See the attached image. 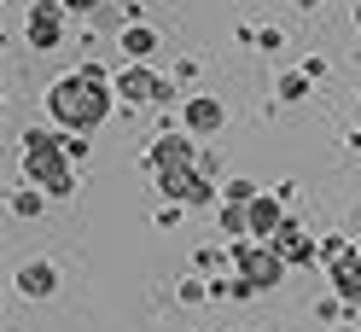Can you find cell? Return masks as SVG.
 I'll return each instance as SVG.
<instances>
[{"mask_svg":"<svg viewBox=\"0 0 361 332\" xmlns=\"http://www.w3.org/2000/svg\"><path fill=\"white\" fill-rule=\"evenodd\" d=\"M30 41H35L41 53H47V47H59V41H64V18H59V6H47V0H41V6L30 12Z\"/></svg>","mask_w":361,"mask_h":332,"instance_id":"obj_4","label":"cell"},{"mask_svg":"<svg viewBox=\"0 0 361 332\" xmlns=\"http://www.w3.org/2000/svg\"><path fill=\"white\" fill-rule=\"evenodd\" d=\"M117 94H123V99H134V105H152V99H164V82H157L152 70H140V64H134V70H123V76H117Z\"/></svg>","mask_w":361,"mask_h":332,"instance_id":"obj_5","label":"cell"},{"mask_svg":"<svg viewBox=\"0 0 361 332\" xmlns=\"http://www.w3.org/2000/svg\"><path fill=\"white\" fill-rule=\"evenodd\" d=\"M47 111H53L64 128H99V123H105V111H111L105 70H99V64H82L76 76H64L53 94H47Z\"/></svg>","mask_w":361,"mask_h":332,"instance_id":"obj_1","label":"cell"},{"mask_svg":"<svg viewBox=\"0 0 361 332\" xmlns=\"http://www.w3.org/2000/svg\"><path fill=\"white\" fill-rule=\"evenodd\" d=\"M233 269L245 274V285H274V280L286 274V262H280L274 251H257V245H239V251H233Z\"/></svg>","mask_w":361,"mask_h":332,"instance_id":"obj_3","label":"cell"},{"mask_svg":"<svg viewBox=\"0 0 361 332\" xmlns=\"http://www.w3.org/2000/svg\"><path fill=\"white\" fill-rule=\"evenodd\" d=\"M280 94H286V99H303V94H309V82H303V76H286V82H280Z\"/></svg>","mask_w":361,"mask_h":332,"instance_id":"obj_15","label":"cell"},{"mask_svg":"<svg viewBox=\"0 0 361 332\" xmlns=\"http://www.w3.org/2000/svg\"><path fill=\"white\" fill-rule=\"evenodd\" d=\"M355 18H361V6H355Z\"/></svg>","mask_w":361,"mask_h":332,"instance_id":"obj_17","label":"cell"},{"mask_svg":"<svg viewBox=\"0 0 361 332\" xmlns=\"http://www.w3.org/2000/svg\"><path fill=\"white\" fill-rule=\"evenodd\" d=\"M99 0H64V12H94Z\"/></svg>","mask_w":361,"mask_h":332,"instance_id":"obj_16","label":"cell"},{"mask_svg":"<svg viewBox=\"0 0 361 332\" xmlns=\"http://www.w3.org/2000/svg\"><path fill=\"white\" fill-rule=\"evenodd\" d=\"M53 285H59V280H53V269H47V262H35V269H24V292H30V297L53 292Z\"/></svg>","mask_w":361,"mask_h":332,"instance_id":"obj_13","label":"cell"},{"mask_svg":"<svg viewBox=\"0 0 361 332\" xmlns=\"http://www.w3.org/2000/svg\"><path fill=\"white\" fill-rule=\"evenodd\" d=\"M187 128L216 135V128H221V105H216V99H192V105H187Z\"/></svg>","mask_w":361,"mask_h":332,"instance_id":"obj_11","label":"cell"},{"mask_svg":"<svg viewBox=\"0 0 361 332\" xmlns=\"http://www.w3.org/2000/svg\"><path fill=\"white\" fill-rule=\"evenodd\" d=\"M245 221H251V233H280L286 221H280V204L274 198H257L251 210H245Z\"/></svg>","mask_w":361,"mask_h":332,"instance_id":"obj_10","label":"cell"},{"mask_svg":"<svg viewBox=\"0 0 361 332\" xmlns=\"http://www.w3.org/2000/svg\"><path fill=\"white\" fill-rule=\"evenodd\" d=\"M164 192L180 198V204H204V198H210V187L198 181L192 169H169V175H164Z\"/></svg>","mask_w":361,"mask_h":332,"instance_id":"obj_8","label":"cell"},{"mask_svg":"<svg viewBox=\"0 0 361 332\" xmlns=\"http://www.w3.org/2000/svg\"><path fill=\"white\" fill-rule=\"evenodd\" d=\"M228 204H257V187L251 181H228Z\"/></svg>","mask_w":361,"mask_h":332,"instance_id":"obj_14","label":"cell"},{"mask_svg":"<svg viewBox=\"0 0 361 332\" xmlns=\"http://www.w3.org/2000/svg\"><path fill=\"white\" fill-rule=\"evenodd\" d=\"M152 47H157V35H152L146 24H134V30H123V53H128V59H146Z\"/></svg>","mask_w":361,"mask_h":332,"instance_id":"obj_12","label":"cell"},{"mask_svg":"<svg viewBox=\"0 0 361 332\" xmlns=\"http://www.w3.org/2000/svg\"><path fill=\"white\" fill-rule=\"evenodd\" d=\"M152 169H192V140L187 135H164V140H157L152 146Z\"/></svg>","mask_w":361,"mask_h":332,"instance_id":"obj_6","label":"cell"},{"mask_svg":"<svg viewBox=\"0 0 361 332\" xmlns=\"http://www.w3.org/2000/svg\"><path fill=\"white\" fill-rule=\"evenodd\" d=\"M332 285H338V297L344 303H361V257H344L332 269Z\"/></svg>","mask_w":361,"mask_h":332,"instance_id":"obj_9","label":"cell"},{"mask_svg":"<svg viewBox=\"0 0 361 332\" xmlns=\"http://www.w3.org/2000/svg\"><path fill=\"white\" fill-rule=\"evenodd\" d=\"M24 164H30V181H35L41 192H71V187H76L59 135H30V140H24Z\"/></svg>","mask_w":361,"mask_h":332,"instance_id":"obj_2","label":"cell"},{"mask_svg":"<svg viewBox=\"0 0 361 332\" xmlns=\"http://www.w3.org/2000/svg\"><path fill=\"white\" fill-rule=\"evenodd\" d=\"M268 251H274L280 262H309V257H314V245H309V233L298 228V221H286V228L274 233V245H268Z\"/></svg>","mask_w":361,"mask_h":332,"instance_id":"obj_7","label":"cell"}]
</instances>
